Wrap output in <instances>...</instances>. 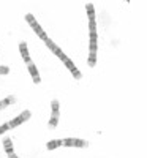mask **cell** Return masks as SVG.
I'll return each mask as SVG.
<instances>
[{
  "label": "cell",
  "instance_id": "4",
  "mask_svg": "<svg viewBox=\"0 0 147 158\" xmlns=\"http://www.w3.org/2000/svg\"><path fill=\"white\" fill-rule=\"evenodd\" d=\"M27 67H29V73H30V76H32V79H33V82H35V84H40V82H41V77H40V74H38V70H36V67H35V63L30 60V62L27 63Z\"/></svg>",
  "mask_w": 147,
  "mask_h": 158
},
{
  "label": "cell",
  "instance_id": "6",
  "mask_svg": "<svg viewBox=\"0 0 147 158\" xmlns=\"http://www.w3.org/2000/svg\"><path fill=\"white\" fill-rule=\"evenodd\" d=\"M19 52H21L24 62L29 63V62H30V56H29V49H27V44H25V41H21V43H19Z\"/></svg>",
  "mask_w": 147,
  "mask_h": 158
},
{
  "label": "cell",
  "instance_id": "13",
  "mask_svg": "<svg viewBox=\"0 0 147 158\" xmlns=\"http://www.w3.org/2000/svg\"><path fill=\"white\" fill-rule=\"evenodd\" d=\"M89 67H95V63H97V54H89Z\"/></svg>",
  "mask_w": 147,
  "mask_h": 158
},
{
  "label": "cell",
  "instance_id": "5",
  "mask_svg": "<svg viewBox=\"0 0 147 158\" xmlns=\"http://www.w3.org/2000/svg\"><path fill=\"white\" fill-rule=\"evenodd\" d=\"M63 63L66 65V68H68V70L71 71V74H73V76H74L76 79H81V77H82V74H81V71H79V70L76 68V65H74V63H73V62H71L70 59H68V60H66V62H63Z\"/></svg>",
  "mask_w": 147,
  "mask_h": 158
},
{
  "label": "cell",
  "instance_id": "15",
  "mask_svg": "<svg viewBox=\"0 0 147 158\" xmlns=\"http://www.w3.org/2000/svg\"><path fill=\"white\" fill-rule=\"evenodd\" d=\"M8 130H10V125H8V123L0 125V135H2V133H5V131H8Z\"/></svg>",
  "mask_w": 147,
  "mask_h": 158
},
{
  "label": "cell",
  "instance_id": "18",
  "mask_svg": "<svg viewBox=\"0 0 147 158\" xmlns=\"http://www.w3.org/2000/svg\"><path fill=\"white\" fill-rule=\"evenodd\" d=\"M8 158H18V155L16 153H11V155H8Z\"/></svg>",
  "mask_w": 147,
  "mask_h": 158
},
{
  "label": "cell",
  "instance_id": "9",
  "mask_svg": "<svg viewBox=\"0 0 147 158\" xmlns=\"http://www.w3.org/2000/svg\"><path fill=\"white\" fill-rule=\"evenodd\" d=\"M60 146H63V141H60V139H57V141H49V142L46 144L48 150H54V149H57V147H60Z\"/></svg>",
  "mask_w": 147,
  "mask_h": 158
},
{
  "label": "cell",
  "instance_id": "17",
  "mask_svg": "<svg viewBox=\"0 0 147 158\" xmlns=\"http://www.w3.org/2000/svg\"><path fill=\"white\" fill-rule=\"evenodd\" d=\"M8 73H10L8 67H0V74H8Z\"/></svg>",
  "mask_w": 147,
  "mask_h": 158
},
{
  "label": "cell",
  "instance_id": "2",
  "mask_svg": "<svg viewBox=\"0 0 147 158\" xmlns=\"http://www.w3.org/2000/svg\"><path fill=\"white\" fill-rule=\"evenodd\" d=\"M30 111H24V112H21L16 118H13V120H10L8 122V125H10V128H16V127H19L21 123H24L25 120H29L30 118Z\"/></svg>",
  "mask_w": 147,
  "mask_h": 158
},
{
  "label": "cell",
  "instance_id": "7",
  "mask_svg": "<svg viewBox=\"0 0 147 158\" xmlns=\"http://www.w3.org/2000/svg\"><path fill=\"white\" fill-rule=\"evenodd\" d=\"M44 43H46V46H48V48H49V49H51L52 52H54L56 56H57L59 52H60V48H59V46H57V44H56L54 41H52L51 38H46V40H44Z\"/></svg>",
  "mask_w": 147,
  "mask_h": 158
},
{
  "label": "cell",
  "instance_id": "10",
  "mask_svg": "<svg viewBox=\"0 0 147 158\" xmlns=\"http://www.w3.org/2000/svg\"><path fill=\"white\" fill-rule=\"evenodd\" d=\"M86 10H87V15H89V21H95V8H93V5L87 3Z\"/></svg>",
  "mask_w": 147,
  "mask_h": 158
},
{
  "label": "cell",
  "instance_id": "14",
  "mask_svg": "<svg viewBox=\"0 0 147 158\" xmlns=\"http://www.w3.org/2000/svg\"><path fill=\"white\" fill-rule=\"evenodd\" d=\"M57 123H59V117H52L51 115V120H49V128H56L57 127Z\"/></svg>",
  "mask_w": 147,
  "mask_h": 158
},
{
  "label": "cell",
  "instance_id": "8",
  "mask_svg": "<svg viewBox=\"0 0 147 158\" xmlns=\"http://www.w3.org/2000/svg\"><path fill=\"white\" fill-rule=\"evenodd\" d=\"M3 147H5V152H6L8 155L15 153V152H13V141H11L10 138H5V139H3Z\"/></svg>",
  "mask_w": 147,
  "mask_h": 158
},
{
  "label": "cell",
  "instance_id": "16",
  "mask_svg": "<svg viewBox=\"0 0 147 158\" xmlns=\"http://www.w3.org/2000/svg\"><path fill=\"white\" fill-rule=\"evenodd\" d=\"M57 56H59V59H60L62 62H66V60H68V57H66V56L63 54V52H62V51L59 52V54H57Z\"/></svg>",
  "mask_w": 147,
  "mask_h": 158
},
{
  "label": "cell",
  "instance_id": "3",
  "mask_svg": "<svg viewBox=\"0 0 147 158\" xmlns=\"http://www.w3.org/2000/svg\"><path fill=\"white\" fill-rule=\"evenodd\" d=\"M63 146L65 147H87L89 142L84 139H78V138H66L63 139Z\"/></svg>",
  "mask_w": 147,
  "mask_h": 158
},
{
  "label": "cell",
  "instance_id": "11",
  "mask_svg": "<svg viewBox=\"0 0 147 158\" xmlns=\"http://www.w3.org/2000/svg\"><path fill=\"white\" fill-rule=\"evenodd\" d=\"M16 100H15V97H6L5 100H2L0 101V109H3V108H6V106H10V104H13Z\"/></svg>",
  "mask_w": 147,
  "mask_h": 158
},
{
  "label": "cell",
  "instance_id": "12",
  "mask_svg": "<svg viewBox=\"0 0 147 158\" xmlns=\"http://www.w3.org/2000/svg\"><path fill=\"white\" fill-rule=\"evenodd\" d=\"M51 106H52V108H51V109H52V117H59V101L54 100Z\"/></svg>",
  "mask_w": 147,
  "mask_h": 158
},
{
  "label": "cell",
  "instance_id": "1",
  "mask_svg": "<svg viewBox=\"0 0 147 158\" xmlns=\"http://www.w3.org/2000/svg\"><path fill=\"white\" fill-rule=\"evenodd\" d=\"M25 21H27L29 24H30V27L33 29V32L40 36V38H41L43 40V41H44V40L48 38V35L44 33V30L41 29V25H40L36 21H35V18H33V15H30V13H29V15H25Z\"/></svg>",
  "mask_w": 147,
  "mask_h": 158
}]
</instances>
